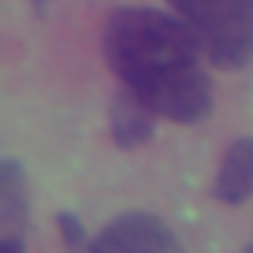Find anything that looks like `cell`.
<instances>
[{"label":"cell","instance_id":"cell-1","mask_svg":"<svg viewBox=\"0 0 253 253\" xmlns=\"http://www.w3.org/2000/svg\"><path fill=\"white\" fill-rule=\"evenodd\" d=\"M104 60L119 86L142 97L160 119L201 123L212 112L205 52L175 11L116 8L104 23Z\"/></svg>","mask_w":253,"mask_h":253},{"label":"cell","instance_id":"cell-2","mask_svg":"<svg viewBox=\"0 0 253 253\" xmlns=\"http://www.w3.org/2000/svg\"><path fill=\"white\" fill-rule=\"evenodd\" d=\"M186 23L205 60L220 71H242L253 60V0H168Z\"/></svg>","mask_w":253,"mask_h":253},{"label":"cell","instance_id":"cell-3","mask_svg":"<svg viewBox=\"0 0 253 253\" xmlns=\"http://www.w3.org/2000/svg\"><path fill=\"white\" fill-rule=\"evenodd\" d=\"M86 253H186L175 231L149 212H123L93 235Z\"/></svg>","mask_w":253,"mask_h":253},{"label":"cell","instance_id":"cell-4","mask_svg":"<svg viewBox=\"0 0 253 253\" xmlns=\"http://www.w3.org/2000/svg\"><path fill=\"white\" fill-rule=\"evenodd\" d=\"M157 112L149 108V104L142 101V97H134L130 89L119 86V93L112 97V108H108V123H112V142L119 145V149H138V145H145L153 138V130H157Z\"/></svg>","mask_w":253,"mask_h":253},{"label":"cell","instance_id":"cell-5","mask_svg":"<svg viewBox=\"0 0 253 253\" xmlns=\"http://www.w3.org/2000/svg\"><path fill=\"white\" fill-rule=\"evenodd\" d=\"M212 198L223 205H246L253 198V138L231 142L212 182Z\"/></svg>","mask_w":253,"mask_h":253},{"label":"cell","instance_id":"cell-6","mask_svg":"<svg viewBox=\"0 0 253 253\" xmlns=\"http://www.w3.org/2000/svg\"><path fill=\"white\" fill-rule=\"evenodd\" d=\"M0 223L4 235H23L30 223V194H26L23 164L11 157L0 160Z\"/></svg>","mask_w":253,"mask_h":253},{"label":"cell","instance_id":"cell-7","mask_svg":"<svg viewBox=\"0 0 253 253\" xmlns=\"http://www.w3.org/2000/svg\"><path fill=\"white\" fill-rule=\"evenodd\" d=\"M56 227H60V238H63V246L71 253H86L89 250V231H86V223L79 220L75 212H56Z\"/></svg>","mask_w":253,"mask_h":253},{"label":"cell","instance_id":"cell-8","mask_svg":"<svg viewBox=\"0 0 253 253\" xmlns=\"http://www.w3.org/2000/svg\"><path fill=\"white\" fill-rule=\"evenodd\" d=\"M0 253H26L23 235H0Z\"/></svg>","mask_w":253,"mask_h":253},{"label":"cell","instance_id":"cell-9","mask_svg":"<svg viewBox=\"0 0 253 253\" xmlns=\"http://www.w3.org/2000/svg\"><path fill=\"white\" fill-rule=\"evenodd\" d=\"M30 4H34L38 11H45V8H48V0H30Z\"/></svg>","mask_w":253,"mask_h":253},{"label":"cell","instance_id":"cell-10","mask_svg":"<svg viewBox=\"0 0 253 253\" xmlns=\"http://www.w3.org/2000/svg\"><path fill=\"white\" fill-rule=\"evenodd\" d=\"M242 253H253V246H246V250H242Z\"/></svg>","mask_w":253,"mask_h":253}]
</instances>
